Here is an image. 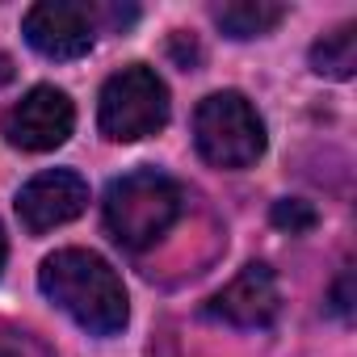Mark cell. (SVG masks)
I'll use <instances>...</instances> for the list:
<instances>
[{
    "label": "cell",
    "instance_id": "obj_1",
    "mask_svg": "<svg viewBox=\"0 0 357 357\" xmlns=\"http://www.w3.org/2000/svg\"><path fill=\"white\" fill-rule=\"evenodd\" d=\"M38 290L68 311L89 336H118L130 319V298L118 269L89 248H59L38 269Z\"/></svg>",
    "mask_w": 357,
    "mask_h": 357
},
{
    "label": "cell",
    "instance_id": "obj_2",
    "mask_svg": "<svg viewBox=\"0 0 357 357\" xmlns=\"http://www.w3.org/2000/svg\"><path fill=\"white\" fill-rule=\"evenodd\" d=\"M181 185L172 176L155 172V168H135V172H122L109 181L105 190V202H101V215H105V231L130 248V252H143L151 244H160L172 223L181 219Z\"/></svg>",
    "mask_w": 357,
    "mask_h": 357
},
{
    "label": "cell",
    "instance_id": "obj_3",
    "mask_svg": "<svg viewBox=\"0 0 357 357\" xmlns=\"http://www.w3.org/2000/svg\"><path fill=\"white\" fill-rule=\"evenodd\" d=\"M198 155L215 168H252L265 155V122L244 93H211L194 114Z\"/></svg>",
    "mask_w": 357,
    "mask_h": 357
},
{
    "label": "cell",
    "instance_id": "obj_4",
    "mask_svg": "<svg viewBox=\"0 0 357 357\" xmlns=\"http://www.w3.org/2000/svg\"><path fill=\"white\" fill-rule=\"evenodd\" d=\"M168 84L155 76V68L147 63H126L118 68L105 89H101V101H97V126L105 139L114 143H135V139H147L155 130H164L168 122Z\"/></svg>",
    "mask_w": 357,
    "mask_h": 357
},
{
    "label": "cell",
    "instance_id": "obj_5",
    "mask_svg": "<svg viewBox=\"0 0 357 357\" xmlns=\"http://www.w3.org/2000/svg\"><path fill=\"white\" fill-rule=\"evenodd\" d=\"M0 130L17 151H55L76 130V105L63 89L38 84L22 101H13L0 118Z\"/></svg>",
    "mask_w": 357,
    "mask_h": 357
},
{
    "label": "cell",
    "instance_id": "obj_6",
    "mask_svg": "<svg viewBox=\"0 0 357 357\" xmlns=\"http://www.w3.org/2000/svg\"><path fill=\"white\" fill-rule=\"evenodd\" d=\"M26 43L55 63H72L84 59L93 51V34H97V13L76 0H43L34 5L22 22Z\"/></svg>",
    "mask_w": 357,
    "mask_h": 357
},
{
    "label": "cell",
    "instance_id": "obj_7",
    "mask_svg": "<svg viewBox=\"0 0 357 357\" xmlns=\"http://www.w3.org/2000/svg\"><path fill=\"white\" fill-rule=\"evenodd\" d=\"M84 206H89V181L72 168L38 172L17 194V219L30 236H47V231L80 219Z\"/></svg>",
    "mask_w": 357,
    "mask_h": 357
},
{
    "label": "cell",
    "instance_id": "obj_8",
    "mask_svg": "<svg viewBox=\"0 0 357 357\" xmlns=\"http://www.w3.org/2000/svg\"><path fill=\"white\" fill-rule=\"evenodd\" d=\"M278 311H282V286H278V273L265 261L244 265L206 303V315H215L231 328H269L278 319Z\"/></svg>",
    "mask_w": 357,
    "mask_h": 357
},
{
    "label": "cell",
    "instance_id": "obj_9",
    "mask_svg": "<svg viewBox=\"0 0 357 357\" xmlns=\"http://www.w3.org/2000/svg\"><path fill=\"white\" fill-rule=\"evenodd\" d=\"M211 17L227 38L248 43V38L273 34L282 26V17H286V5H278V0H227V5L211 9Z\"/></svg>",
    "mask_w": 357,
    "mask_h": 357
},
{
    "label": "cell",
    "instance_id": "obj_10",
    "mask_svg": "<svg viewBox=\"0 0 357 357\" xmlns=\"http://www.w3.org/2000/svg\"><path fill=\"white\" fill-rule=\"evenodd\" d=\"M311 72L328 76V80H349L357 72V22H344V26L328 30L311 47Z\"/></svg>",
    "mask_w": 357,
    "mask_h": 357
},
{
    "label": "cell",
    "instance_id": "obj_11",
    "mask_svg": "<svg viewBox=\"0 0 357 357\" xmlns=\"http://www.w3.org/2000/svg\"><path fill=\"white\" fill-rule=\"evenodd\" d=\"M269 223H273L278 231H286V236H311L315 223H319V215H315V206L303 202V198H282V202H273Z\"/></svg>",
    "mask_w": 357,
    "mask_h": 357
},
{
    "label": "cell",
    "instance_id": "obj_12",
    "mask_svg": "<svg viewBox=\"0 0 357 357\" xmlns=\"http://www.w3.org/2000/svg\"><path fill=\"white\" fill-rule=\"evenodd\" d=\"M353 303H357V290H353V269H340V278H336V286H332V294H328V311L336 315V319H353Z\"/></svg>",
    "mask_w": 357,
    "mask_h": 357
},
{
    "label": "cell",
    "instance_id": "obj_13",
    "mask_svg": "<svg viewBox=\"0 0 357 357\" xmlns=\"http://www.w3.org/2000/svg\"><path fill=\"white\" fill-rule=\"evenodd\" d=\"M172 55H176V63H181V68H194V63L202 59V51H198L194 38H190V47H185V34H172Z\"/></svg>",
    "mask_w": 357,
    "mask_h": 357
},
{
    "label": "cell",
    "instance_id": "obj_14",
    "mask_svg": "<svg viewBox=\"0 0 357 357\" xmlns=\"http://www.w3.org/2000/svg\"><path fill=\"white\" fill-rule=\"evenodd\" d=\"M13 76H17V72H13V59H9V55H0V84H9Z\"/></svg>",
    "mask_w": 357,
    "mask_h": 357
},
{
    "label": "cell",
    "instance_id": "obj_15",
    "mask_svg": "<svg viewBox=\"0 0 357 357\" xmlns=\"http://www.w3.org/2000/svg\"><path fill=\"white\" fill-rule=\"evenodd\" d=\"M5 261H9V240H5V231H0V269H5Z\"/></svg>",
    "mask_w": 357,
    "mask_h": 357
},
{
    "label": "cell",
    "instance_id": "obj_16",
    "mask_svg": "<svg viewBox=\"0 0 357 357\" xmlns=\"http://www.w3.org/2000/svg\"><path fill=\"white\" fill-rule=\"evenodd\" d=\"M0 357H13V353H9V349H0Z\"/></svg>",
    "mask_w": 357,
    "mask_h": 357
}]
</instances>
